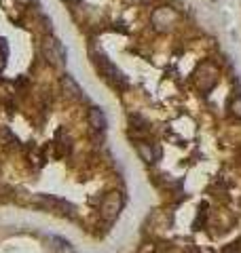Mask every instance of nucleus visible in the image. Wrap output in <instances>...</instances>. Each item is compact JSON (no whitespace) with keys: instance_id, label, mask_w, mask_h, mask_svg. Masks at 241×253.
Instances as JSON below:
<instances>
[{"instance_id":"2","label":"nucleus","mask_w":241,"mask_h":253,"mask_svg":"<svg viewBox=\"0 0 241 253\" xmlns=\"http://www.w3.org/2000/svg\"><path fill=\"white\" fill-rule=\"evenodd\" d=\"M192 81H195V89L199 93H210L220 81V68L210 59L199 61L195 74H192Z\"/></svg>"},{"instance_id":"12","label":"nucleus","mask_w":241,"mask_h":253,"mask_svg":"<svg viewBox=\"0 0 241 253\" xmlns=\"http://www.w3.org/2000/svg\"><path fill=\"white\" fill-rule=\"evenodd\" d=\"M66 4H76V2H80V0H63Z\"/></svg>"},{"instance_id":"5","label":"nucleus","mask_w":241,"mask_h":253,"mask_svg":"<svg viewBox=\"0 0 241 253\" xmlns=\"http://www.w3.org/2000/svg\"><path fill=\"white\" fill-rule=\"evenodd\" d=\"M123 194L119 192V190H112V192H106L102 196V201H100V217L104 221H108V224H112L119 215H120V211H123Z\"/></svg>"},{"instance_id":"4","label":"nucleus","mask_w":241,"mask_h":253,"mask_svg":"<svg viewBox=\"0 0 241 253\" xmlns=\"http://www.w3.org/2000/svg\"><path fill=\"white\" fill-rule=\"evenodd\" d=\"M180 23V13L174 9L172 4H159L155 11L150 13V26L161 34H167L178 28Z\"/></svg>"},{"instance_id":"8","label":"nucleus","mask_w":241,"mask_h":253,"mask_svg":"<svg viewBox=\"0 0 241 253\" xmlns=\"http://www.w3.org/2000/svg\"><path fill=\"white\" fill-rule=\"evenodd\" d=\"M131 141H133V148H135V152H138V156H140L146 165H152V163L157 161L159 152H157V148H155V144H152V141L144 139V137H133Z\"/></svg>"},{"instance_id":"13","label":"nucleus","mask_w":241,"mask_h":253,"mask_svg":"<svg viewBox=\"0 0 241 253\" xmlns=\"http://www.w3.org/2000/svg\"><path fill=\"white\" fill-rule=\"evenodd\" d=\"M21 2H23V4H30V2H32V0H21Z\"/></svg>"},{"instance_id":"10","label":"nucleus","mask_w":241,"mask_h":253,"mask_svg":"<svg viewBox=\"0 0 241 253\" xmlns=\"http://www.w3.org/2000/svg\"><path fill=\"white\" fill-rule=\"evenodd\" d=\"M229 112L235 116V118H239L241 121V95H235V97L231 99V104H229Z\"/></svg>"},{"instance_id":"6","label":"nucleus","mask_w":241,"mask_h":253,"mask_svg":"<svg viewBox=\"0 0 241 253\" xmlns=\"http://www.w3.org/2000/svg\"><path fill=\"white\" fill-rule=\"evenodd\" d=\"M60 91H61V97L66 101H80V99H83V89H80V84L72 76H68V74L61 76Z\"/></svg>"},{"instance_id":"9","label":"nucleus","mask_w":241,"mask_h":253,"mask_svg":"<svg viewBox=\"0 0 241 253\" xmlns=\"http://www.w3.org/2000/svg\"><path fill=\"white\" fill-rule=\"evenodd\" d=\"M170 224H172V217H170V213L167 211H155L146 221L150 232H163V230L170 228Z\"/></svg>"},{"instance_id":"1","label":"nucleus","mask_w":241,"mask_h":253,"mask_svg":"<svg viewBox=\"0 0 241 253\" xmlns=\"http://www.w3.org/2000/svg\"><path fill=\"white\" fill-rule=\"evenodd\" d=\"M89 55H91V63L95 66V70H98V74L102 76V81L106 83L110 89H115L117 93H125L127 86H129L127 76L108 59V55L100 49H91Z\"/></svg>"},{"instance_id":"11","label":"nucleus","mask_w":241,"mask_h":253,"mask_svg":"<svg viewBox=\"0 0 241 253\" xmlns=\"http://www.w3.org/2000/svg\"><path fill=\"white\" fill-rule=\"evenodd\" d=\"M129 4H146V2H150V0H127Z\"/></svg>"},{"instance_id":"3","label":"nucleus","mask_w":241,"mask_h":253,"mask_svg":"<svg viewBox=\"0 0 241 253\" xmlns=\"http://www.w3.org/2000/svg\"><path fill=\"white\" fill-rule=\"evenodd\" d=\"M38 51L47 66L61 68L63 63H66V51H63L61 42L53 34H43V38H40V42H38Z\"/></svg>"},{"instance_id":"7","label":"nucleus","mask_w":241,"mask_h":253,"mask_svg":"<svg viewBox=\"0 0 241 253\" xmlns=\"http://www.w3.org/2000/svg\"><path fill=\"white\" fill-rule=\"evenodd\" d=\"M87 121H89V126H91L93 135H98V137L102 139V137H104V133H106V126H108L106 114L102 112V108L91 106V108H89V112H87Z\"/></svg>"}]
</instances>
